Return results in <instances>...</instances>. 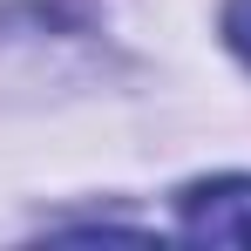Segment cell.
<instances>
[{
  "label": "cell",
  "instance_id": "6da1fadb",
  "mask_svg": "<svg viewBox=\"0 0 251 251\" xmlns=\"http://www.w3.org/2000/svg\"><path fill=\"white\" fill-rule=\"evenodd\" d=\"M183 238H210V245H251V176H210L176 197Z\"/></svg>",
  "mask_w": 251,
  "mask_h": 251
},
{
  "label": "cell",
  "instance_id": "7a4b0ae2",
  "mask_svg": "<svg viewBox=\"0 0 251 251\" xmlns=\"http://www.w3.org/2000/svg\"><path fill=\"white\" fill-rule=\"evenodd\" d=\"M224 34H231V48L251 61V0H231V7H224Z\"/></svg>",
  "mask_w": 251,
  "mask_h": 251
}]
</instances>
